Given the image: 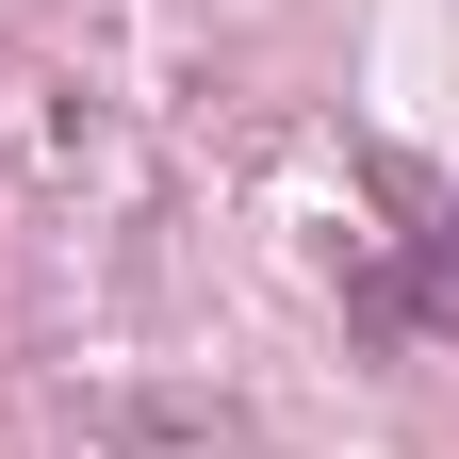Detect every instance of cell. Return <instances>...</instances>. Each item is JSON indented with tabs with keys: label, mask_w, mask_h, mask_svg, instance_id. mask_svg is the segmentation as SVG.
<instances>
[{
	"label": "cell",
	"mask_w": 459,
	"mask_h": 459,
	"mask_svg": "<svg viewBox=\"0 0 459 459\" xmlns=\"http://www.w3.org/2000/svg\"><path fill=\"white\" fill-rule=\"evenodd\" d=\"M411 312H427V328H459V213L427 230V263H411Z\"/></svg>",
	"instance_id": "cell-1"
}]
</instances>
